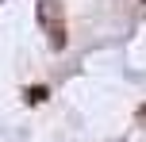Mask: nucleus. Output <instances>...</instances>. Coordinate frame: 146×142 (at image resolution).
I'll return each instance as SVG.
<instances>
[{
	"label": "nucleus",
	"instance_id": "f257e3e1",
	"mask_svg": "<svg viewBox=\"0 0 146 142\" xmlns=\"http://www.w3.org/2000/svg\"><path fill=\"white\" fill-rule=\"evenodd\" d=\"M35 15H38V27H42L50 50H66L69 31H66V8H62V0H35Z\"/></svg>",
	"mask_w": 146,
	"mask_h": 142
},
{
	"label": "nucleus",
	"instance_id": "f03ea898",
	"mask_svg": "<svg viewBox=\"0 0 146 142\" xmlns=\"http://www.w3.org/2000/svg\"><path fill=\"white\" fill-rule=\"evenodd\" d=\"M23 96H27V104H38V100H46V89H27Z\"/></svg>",
	"mask_w": 146,
	"mask_h": 142
}]
</instances>
